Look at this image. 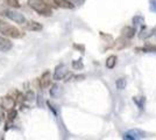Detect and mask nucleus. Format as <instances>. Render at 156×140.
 <instances>
[{
  "label": "nucleus",
  "mask_w": 156,
  "mask_h": 140,
  "mask_svg": "<svg viewBox=\"0 0 156 140\" xmlns=\"http://www.w3.org/2000/svg\"><path fill=\"white\" fill-rule=\"evenodd\" d=\"M0 33L5 36L12 38V39H21L25 36V33L22 31H20L18 27L12 26L1 19H0Z\"/></svg>",
  "instance_id": "1"
},
{
  "label": "nucleus",
  "mask_w": 156,
  "mask_h": 140,
  "mask_svg": "<svg viewBox=\"0 0 156 140\" xmlns=\"http://www.w3.org/2000/svg\"><path fill=\"white\" fill-rule=\"evenodd\" d=\"M28 6L43 16H51V8L44 0H28Z\"/></svg>",
  "instance_id": "2"
},
{
  "label": "nucleus",
  "mask_w": 156,
  "mask_h": 140,
  "mask_svg": "<svg viewBox=\"0 0 156 140\" xmlns=\"http://www.w3.org/2000/svg\"><path fill=\"white\" fill-rule=\"evenodd\" d=\"M5 16L8 18L9 20H12V21H14V22H16V23H19V25H22V23L26 22L25 15L19 13V12H16V11H13V9H7V11H5Z\"/></svg>",
  "instance_id": "3"
},
{
  "label": "nucleus",
  "mask_w": 156,
  "mask_h": 140,
  "mask_svg": "<svg viewBox=\"0 0 156 140\" xmlns=\"http://www.w3.org/2000/svg\"><path fill=\"white\" fill-rule=\"evenodd\" d=\"M146 133L141 131V130H137V128H134V130H128L127 132H125L124 138L125 139H129V140H137V139H142L144 138Z\"/></svg>",
  "instance_id": "4"
},
{
  "label": "nucleus",
  "mask_w": 156,
  "mask_h": 140,
  "mask_svg": "<svg viewBox=\"0 0 156 140\" xmlns=\"http://www.w3.org/2000/svg\"><path fill=\"white\" fill-rule=\"evenodd\" d=\"M68 75V69L63 63L58 64L55 68V73H54V80L55 81H61L65 78V76Z\"/></svg>",
  "instance_id": "5"
},
{
  "label": "nucleus",
  "mask_w": 156,
  "mask_h": 140,
  "mask_svg": "<svg viewBox=\"0 0 156 140\" xmlns=\"http://www.w3.org/2000/svg\"><path fill=\"white\" fill-rule=\"evenodd\" d=\"M0 104H1V106L4 107V109H6V110L9 111V110L14 109L15 104H16V102H15V99H14L13 97H11V96H5V97L1 98Z\"/></svg>",
  "instance_id": "6"
},
{
  "label": "nucleus",
  "mask_w": 156,
  "mask_h": 140,
  "mask_svg": "<svg viewBox=\"0 0 156 140\" xmlns=\"http://www.w3.org/2000/svg\"><path fill=\"white\" fill-rule=\"evenodd\" d=\"M50 82H51L50 73L49 71H44L39 78V85L41 89H46V88H48L50 85Z\"/></svg>",
  "instance_id": "7"
},
{
  "label": "nucleus",
  "mask_w": 156,
  "mask_h": 140,
  "mask_svg": "<svg viewBox=\"0 0 156 140\" xmlns=\"http://www.w3.org/2000/svg\"><path fill=\"white\" fill-rule=\"evenodd\" d=\"M26 25H25V29L28 31V32H40V31H42V28L43 26L39 23V22H36V21H28V22H25Z\"/></svg>",
  "instance_id": "8"
},
{
  "label": "nucleus",
  "mask_w": 156,
  "mask_h": 140,
  "mask_svg": "<svg viewBox=\"0 0 156 140\" xmlns=\"http://www.w3.org/2000/svg\"><path fill=\"white\" fill-rule=\"evenodd\" d=\"M12 48H13V43L11 41L0 36V52L6 53V52H9Z\"/></svg>",
  "instance_id": "9"
},
{
  "label": "nucleus",
  "mask_w": 156,
  "mask_h": 140,
  "mask_svg": "<svg viewBox=\"0 0 156 140\" xmlns=\"http://www.w3.org/2000/svg\"><path fill=\"white\" fill-rule=\"evenodd\" d=\"M56 7H61V8H66V9H72L75 8V5L69 0H52Z\"/></svg>",
  "instance_id": "10"
},
{
  "label": "nucleus",
  "mask_w": 156,
  "mask_h": 140,
  "mask_svg": "<svg viewBox=\"0 0 156 140\" xmlns=\"http://www.w3.org/2000/svg\"><path fill=\"white\" fill-rule=\"evenodd\" d=\"M121 33H122V36H124L125 39H132L134 36V34H135V28H133V27H125Z\"/></svg>",
  "instance_id": "11"
},
{
  "label": "nucleus",
  "mask_w": 156,
  "mask_h": 140,
  "mask_svg": "<svg viewBox=\"0 0 156 140\" xmlns=\"http://www.w3.org/2000/svg\"><path fill=\"white\" fill-rule=\"evenodd\" d=\"M117 56L115 55H111L107 57V60H106V63H105V66L106 68H108V69H113V68L115 67V64H117Z\"/></svg>",
  "instance_id": "12"
},
{
  "label": "nucleus",
  "mask_w": 156,
  "mask_h": 140,
  "mask_svg": "<svg viewBox=\"0 0 156 140\" xmlns=\"http://www.w3.org/2000/svg\"><path fill=\"white\" fill-rule=\"evenodd\" d=\"M59 91H61V87L57 85V84H54L50 89V95H51L52 97H57L59 95Z\"/></svg>",
  "instance_id": "13"
},
{
  "label": "nucleus",
  "mask_w": 156,
  "mask_h": 140,
  "mask_svg": "<svg viewBox=\"0 0 156 140\" xmlns=\"http://www.w3.org/2000/svg\"><path fill=\"white\" fill-rule=\"evenodd\" d=\"M5 2L9 7H13V8H19L20 7L19 0H5Z\"/></svg>",
  "instance_id": "14"
},
{
  "label": "nucleus",
  "mask_w": 156,
  "mask_h": 140,
  "mask_svg": "<svg viewBox=\"0 0 156 140\" xmlns=\"http://www.w3.org/2000/svg\"><path fill=\"white\" fill-rule=\"evenodd\" d=\"M115 84H117V88L119 90H124L125 88H126V80L125 78H119Z\"/></svg>",
  "instance_id": "15"
},
{
  "label": "nucleus",
  "mask_w": 156,
  "mask_h": 140,
  "mask_svg": "<svg viewBox=\"0 0 156 140\" xmlns=\"http://www.w3.org/2000/svg\"><path fill=\"white\" fill-rule=\"evenodd\" d=\"M143 18L142 16H140V15H136V16H134L133 18V23H134V26H139V25H142L143 23Z\"/></svg>",
  "instance_id": "16"
},
{
  "label": "nucleus",
  "mask_w": 156,
  "mask_h": 140,
  "mask_svg": "<svg viewBox=\"0 0 156 140\" xmlns=\"http://www.w3.org/2000/svg\"><path fill=\"white\" fill-rule=\"evenodd\" d=\"M16 114H18L16 110H14V109L9 110V112H8V118H7V120H8V121H13V120L15 119V117H16Z\"/></svg>",
  "instance_id": "17"
},
{
  "label": "nucleus",
  "mask_w": 156,
  "mask_h": 140,
  "mask_svg": "<svg viewBox=\"0 0 156 140\" xmlns=\"http://www.w3.org/2000/svg\"><path fill=\"white\" fill-rule=\"evenodd\" d=\"M142 50L144 53H156V47L155 46H147V47H143Z\"/></svg>",
  "instance_id": "18"
},
{
  "label": "nucleus",
  "mask_w": 156,
  "mask_h": 140,
  "mask_svg": "<svg viewBox=\"0 0 156 140\" xmlns=\"http://www.w3.org/2000/svg\"><path fill=\"white\" fill-rule=\"evenodd\" d=\"M72 67L75 68V69H82V68H83V63H82L80 60L73 61V62H72Z\"/></svg>",
  "instance_id": "19"
},
{
  "label": "nucleus",
  "mask_w": 156,
  "mask_h": 140,
  "mask_svg": "<svg viewBox=\"0 0 156 140\" xmlns=\"http://www.w3.org/2000/svg\"><path fill=\"white\" fill-rule=\"evenodd\" d=\"M34 98H35V95H34V92L33 91H28V92L26 93V96H25V100H34Z\"/></svg>",
  "instance_id": "20"
},
{
  "label": "nucleus",
  "mask_w": 156,
  "mask_h": 140,
  "mask_svg": "<svg viewBox=\"0 0 156 140\" xmlns=\"http://www.w3.org/2000/svg\"><path fill=\"white\" fill-rule=\"evenodd\" d=\"M149 8L151 12L156 13V0H150L149 1Z\"/></svg>",
  "instance_id": "21"
},
{
  "label": "nucleus",
  "mask_w": 156,
  "mask_h": 140,
  "mask_svg": "<svg viewBox=\"0 0 156 140\" xmlns=\"http://www.w3.org/2000/svg\"><path fill=\"white\" fill-rule=\"evenodd\" d=\"M4 110H5V109L1 106V104H0V120L4 118V114H5L4 113Z\"/></svg>",
  "instance_id": "22"
},
{
  "label": "nucleus",
  "mask_w": 156,
  "mask_h": 140,
  "mask_svg": "<svg viewBox=\"0 0 156 140\" xmlns=\"http://www.w3.org/2000/svg\"><path fill=\"white\" fill-rule=\"evenodd\" d=\"M151 34H153V35H156V27H155V28H153V31H151Z\"/></svg>",
  "instance_id": "23"
},
{
  "label": "nucleus",
  "mask_w": 156,
  "mask_h": 140,
  "mask_svg": "<svg viewBox=\"0 0 156 140\" xmlns=\"http://www.w3.org/2000/svg\"><path fill=\"white\" fill-rule=\"evenodd\" d=\"M0 121H1V120H0Z\"/></svg>",
  "instance_id": "24"
}]
</instances>
